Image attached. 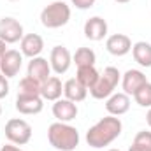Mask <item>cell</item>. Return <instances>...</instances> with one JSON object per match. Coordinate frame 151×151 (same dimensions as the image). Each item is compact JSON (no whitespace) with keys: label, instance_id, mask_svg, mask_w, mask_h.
Here are the masks:
<instances>
[{"label":"cell","instance_id":"f1b7e54d","mask_svg":"<svg viewBox=\"0 0 151 151\" xmlns=\"http://www.w3.org/2000/svg\"><path fill=\"white\" fill-rule=\"evenodd\" d=\"M146 123L150 125V128H151V107L148 109V113H146Z\"/></svg>","mask_w":151,"mask_h":151},{"label":"cell","instance_id":"484cf974","mask_svg":"<svg viewBox=\"0 0 151 151\" xmlns=\"http://www.w3.org/2000/svg\"><path fill=\"white\" fill-rule=\"evenodd\" d=\"M9 95V81L4 74H0V99H5Z\"/></svg>","mask_w":151,"mask_h":151},{"label":"cell","instance_id":"5bb4252c","mask_svg":"<svg viewBox=\"0 0 151 151\" xmlns=\"http://www.w3.org/2000/svg\"><path fill=\"white\" fill-rule=\"evenodd\" d=\"M19 49L23 56H28V58L40 56L44 49V40L39 34H25L23 39L19 40Z\"/></svg>","mask_w":151,"mask_h":151},{"label":"cell","instance_id":"4316f807","mask_svg":"<svg viewBox=\"0 0 151 151\" xmlns=\"http://www.w3.org/2000/svg\"><path fill=\"white\" fill-rule=\"evenodd\" d=\"M0 151H23V150H19L16 144H5V146L0 148Z\"/></svg>","mask_w":151,"mask_h":151},{"label":"cell","instance_id":"6da1fadb","mask_svg":"<svg viewBox=\"0 0 151 151\" xmlns=\"http://www.w3.org/2000/svg\"><path fill=\"white\" fill-rule=\"evenodd\" d=\"M123 130V123L118 116H106L102 119H99L93 127L88 128L86 132V142L90 148L93 150H100L109 146L111 142H114Z\"/></svg>","mask_w":151,"mask_h":151},{"label":"cell","instance_id":"e0dca14e","mask_svg":"<svg viewBox=\"0 0 151 151\" xmlns=\"http://www.w3.org/2000/svg\"><path fill=\"white\" fill-rule=\"evenodd\" d=\"M106 109L111 116H121L130 109V97L127 93H113L106 100Z\"/></svg>","mask_w":151,"mask_h":151},{"label":"cell","instance_id":"cb8c5ba5","mask_svg":"<svg viewBox=\"0 0 151 151\" xmlns=\"http://www.w3.org/2000/svg\"><path fill=\"white\" fill-rule=\"evenodd\" d=\"M134 146H139V148H144V150L151 151V132L146 130H141L135 137H134Z\"/></svg>","mask_w":151,"mask_h":151},{"label":"cell","instance_id":"d6986e66","mask_svg":"<svg viewBox=\"0 0 151 151\" xmlns=\"http://www.w3.org/2000/svg\"><path fill=\"white\" fill-rule=\"evenodd\" d=\"M132 56L141 67H151V44L146 40H139L132 44Z\"/></svg>","mask_w":151,"mask_h":151},{"label":"cell","instance_id":"30bf717a","mask_svg":"<svg viewBox=\"0 0 151 151\" xmlns=\"http://www.w3.org/2000/svg\"><path fill=\"white\" fill-rule=\"evenodd\" d=\"M44 99L40 95H21L18 93L16 97V111L19 114L30 116V114H39L44 107Z\"/></svg>","mask_w":151,"mask_h":151},{"label":"cell","instance_id":"277c9868","mask_svg":"<svg viewBox=\"0 0 151 151\" xmlns=\"http://www.w3.org/2000/svg\"><path fill=\"white\" fill-rule=\"evenodd\" d=\"M121 81V74L116 67H106L104 72L99 76L97 83L88 90L90 95L97 100H104V99H109L114 93L118 83Z\"/></svg>","mask_w":151,"mask_h":151},{"label":"cell","instance_id":"8992f818","mask_svg":"<svg viewBox=\"0 0 151 151\" xmlns=\"http://www.w3.org/2000/svg\"><path fill=\"white\" fill-rule=\"evenodd\" d=\"M23 25L11 16H5L0 19V39L5 44H16L23 39Z\"/></svg>","mask_w":151,"mask_h":151},{"label":"cell","instance_id":"d6a6232c","mask_svg":"<svg viewBox=\"0 0 151 151\" xmlns=\"http://www.w3.org/2000/svg\"><path fill=\"white\" fill-rule=\"evenodd\" d=\"M9 2H18V0H9Z\"/></svg>","mask_w":151,"mask_h":151},{"label":"cell","instance_id":"9c48e42d","mask_svg":"<svg viewBox=\"0 0 151 151\" xmlns=\"http://www.w3.org/2000/svg\"><path fill=\"white\" fill-rule=\"evenodd\" d=\"M148 83L146 76L142 70H137V69H130L127 70L125 74L121 76V88H123V93L127 95H135L144 84Z\"/></svg>","mask_w":151,"mask_h":151},{"label":"cell","instance_id":"4fadbf2b","mask_svg":"<svg viewBox=\"0 0 151 151\" xmlns=\"http://www.w3.org/2000/svg\"><path fill=\"white\" fill-rule=\"evenodd\" d=\"M84 37L99 42L104 37H107V21L100 16H93L84 23Z\"/></svg>","mask_w":151,"mask_h":151},{"label":"cell","instance_id":"7a4b0ae2","mask_svg":"<svg viewBox=\"0 0 151 151\" xmlns=\"http://www.w3.org/2000/svg\"><path fill=\"white\" fill-rule=\"evenodd\" d=\"M47 141L58 151H74L79 146V132L69 123H51L47 128Z\"/></svg>","mask_w":151,"mask_h":151},{"label":"cell","instance_id":"836d02e7","mask_svg":"<svg viewBox=\"0 0 151 151\" xmlns=\"http://www.w3.org/2000/svg\"><path fill=\"white\" fill-rule=\"evenodd\" d=\"M0 114H2V106H0Z\"/></svg>","mask_w":151,"mask_h":151},{"label":"cell","instance_id":"3957f363","mask_svg":"<svg viewBox=\"0 0 151 151\" xmlns=\"http://www.w3.org/2000/svg\"><path fill=\"white\" fill-rule=\"evenodd\" d=\"M69 19H70V7L63 0L51 2L40 12V23H42V27L51 28V30L65 27L69 23Z\"/></svg>","mask_w":151,"mask_h":151},{"label":"cell","instance_id":"52a82bcc","mask_svg":"<svg viewBox=\"0 0 151 151\" xmlns=\"http://www.w3.org/2000/svg\"><path fill=\"white\" fill-rule=\"evenodd\" d=\"M70 63H72V55H70V51L65 46H55L51 49L49 65H51V70L56 76L65 74L70 69Z\"/></svg>","mask_w":151,"mask_h":151},{"label":"cell","instance_id":"603a6c76","mask_svg":"<svg viewBox=\"0 0 151 151\" xmlns=\"http://www.w3.org/2000/svg\"><path fill=\"white\" fill-rule=\"evenodd\" d=\"M135 104H139L141 107H151V83H146L135 95H134Z\"/></svg>","mask_w":151,"mask_h":151},{"label":"cell","instance_id":"1f68e13d","mask_svg":"<svg viewBox=\"0 0 151 151\" xmlns=\"http://www.w3.org/2000/svg\"><path fill=\"white\" fill-rule=\"evenodd\" d=\"M109 151H121V150H109Z\"/></svg>","mask_w":151,"mask_h":151},{"label":"cell","instance_id":"4dcf8cb0","mask_svg":"<svg viewBox=\"0 0 151 151\" xmlns=\"http://www.w3.org/2000/svg\"><path fill=\"white\" fill-rule=\"evenodd\" d=\"M114 2H118V4H128L130 0H114Z\"/></svg>","mask_w":151,"mask_h":151},{"label":"cell","instance_id":"ac0fdd59","mask_svg":"<svg viewBox=\"0 0 151 151\" xmlns=\"http://www.w3.org/2000/svg\"><path fill=\"white\" fill-rule=\"evenodd\" d=\"M63 95H65V99H69V100H72V102H83L84 99H86V95H88V90L76 79H69V81H65L63 83Z\"/></svg>","mask_w":151,"mask_h":151},{"label":"cell","instance_id":"7402d4cb","mask_svg":"<svg viewBox=\"0 0 151 151\" xmlns=\"http://www.w3.org/2000/svg\"><path fill=\"white\" fill-rule=\"evenodd\" d=\"M40 88H42V84L39 81H35L30 76H25L19 81V91L18 93H21V95H40Z\"/></svg>","mask_w":151,"mask_h":151},{"label":"cell","instance_id":"83f0119b","mask_svg":"<svg viewBox=\"0 0 151 151\" xmlns=\"http://www.w3.org/2000/svg\"><path fill=\"white\" fill-rule=\"evenodd\" d=\"M5 46H7V44H5V42H4V40L0 39V58H2V55H4V53L7 51V49H5Z\"/></svg>","mask_w":151,"mask_h":151},{"label":"cell","instance_id":"ba28073f","mask_svg":"<svg viewBox=\"0 0 151 151\" xmlns=\"http://www.w3.org/2000/svg\"><path fill=\"white\" fill-rule=\"evenodd\" d=\"M23 65V55L16 49H7L0 58V74H4L7 79L16 77Z\"/></svg>","mask_w":151,"mask_h":151},{"label":"cell","instance_id":"5b68a950","mask_svg":"<svg viewBox=\"0 0 151 151\" xmlns=\"http://www.w3.org/2000/svg\"><path fill=\"white\" fill-rule=\"evenodd\" d=\"M5 137L9 139L11 144L25 146L32 139V127L21 118H11L5 123Z\"/></svg>","mask_w":151,"mask_h":151},{"label":"cell","instance_id":"d4e9b609","mask_svg":"<svg viewBox=\"0 0 151 151\" xmlns=\"http://www.w3.org/2000/svg\"><path fill=\"white\" fill-rule=\"evenodd\" d=\"M70 2H72V5H76L77 9L86 11V9H90V7H93L97 0H70Z\"/></svg>","mask_w":151,"mask_h":151},{"label":"cell","instance_id":"7c38bea8","mask_svg":"<svg viewBox=\"0 0 151 151\" xmlns=\"http://www.w3.org/2000/svg\"><path fill=\"white\" fill-rule=\"evenodd\" d=\"M106 49L113 56H125L132 51V40L125 34H113L106 40Z\"/></svg>","mask_w":151,"mask_h":151},{"label":"cell","instance_id":"8fae6325","mask_svg":"<svg viewBox=\"0 0 151 151\" xmlns=\"http://www.w3.org/2000/svg\"><path fill=\"white\" fill-rule=\"evenodd\" d=\"M79 113L77 104L69 100V99H58L53 104V116L56 118V121L62 123H70L72 119H76V116Z\"/></svg>","mask_w":151,"mask_h":151},{"label":"cell","instance_id":"f546056e","mask_svg":"<svg viewBox=\"0 0 151 151\" xmlns=\"http://www.w3.org/2000/svg\"><path fill=\"white\" fill-rule=\"evenodd\" d=\"M128 151H148V150H144V148H139V146H134V144H132Z\"/></svg>","mask_w":151,"mask_h":151},{"label":"cell","instance_id":"9a60e30c","mask_svg":"<svg viewBox=\"0 0 151 151\" xmlns=\"http://www.w3.org/2000/svg\"><path fill=\"white\" fill-rule=\"evenodd\" d=\"M27 76L34 77L35 81H39L42 84L47 77H51V65H49V62L46 58H42V56L30 58L28 67H27Z\"/></svg>","mask_w":151,"mask_h":151},{"label":"cell","instance_id":"ffe728a7","mask_svg":"<svg viewBox=\"0 0 151 151\" xmlns=\"http://www.w3.org/2000/svg\"><path fill=\"white\" fill-rule=\"evenodd\" d=\"M99 76H100V72L95 69V65H86V67H77L76 79H77L86 90H90V88L97 83Z\"/></svg>","mask_w":151,"mask_h":151},{"label":"cell","instance_id":"44dd1931","mask_svg":"<svg viewBox=\"0 0 151 151\" xmlns=\"http://www.w3.org/2000/svg\"><path fill=\"white\" fill-rule=\"evenodd\" d=\"M72 62H74L77 67H86V65H95L97 62V55L93 49L90 47H79L72 56Z\"/></svg>","mask_w":151,"mask_h":151},{"label":"cell","instance_id":"2e32d148","mask_svg":"<svg viewBox=\"0 0 151 151\" xmlns=\"http://www.w3.org/2000/svg\"><path fill=\"white\" fill-rule=\"evenodd\" d=\"M62 93H63V84H62V81H60L58 76H51V77H47V79L42 83L40 97H42L44 100L56 102L58 99H62Z\"/></svg>","mask_w":151,"mask_h":151}]
</instances>
